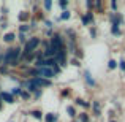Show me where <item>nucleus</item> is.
I'll return each instance as SVG.
<instances>
[{"label":"nucleus","mask_w":125,"mask_h":122,"mask_svg":"<svg viewBox=\"0 0 125 122\" xmlns=\"http://www.w3.org/2000/svg\"><path fill=\"white\" fill-rule=\"evenodd\" d=\"M35 75H37L38 78H52V76H55V73H54V70L52 68H37V70L33 71Z\"/></svg>","instance_id":"obj_1"},{"label":"nucleus","mask_w":125,"mask_h":122,"mask_svg":"<svg viewBox=\"0 0 125 122\" xmlns=\"http://www.w3.org/2000/svg\"><path fill=\"white\" fill-rule=\"evenodd\" d=\"M38 43H40V40H38V38H30V40L25 43L24 54H30V52H32V51H33V49L38 46Z\"/></svg>","instance_id":"obj_2"},{"label":"nucleus","mask_w":125,"mask_h":122,"mask_svg":"<svg viewBox=\"0 0 125 122\" xmlns=\"http://www.w3.org/2000/svg\"><path fill=\"white\" fill-rule=\"evenodd\" d=\"M49 44H51V48L54 49L55 52H59V51H60V46H62V38L59 37V35H54Z\"/></svg>","instance_id":"obj_3"},{"label":"nucleus","mask_w":125,"mask_h":122,"mask_svg":"<svg viewBox=\"0 0 125 122\" xmlns=\"http://www.w3.org/2000/svg\"><path fill=\"white\" fill-rule=\"evenodd\" d=\"M30 82L35 86V87H37V86H49V84H51L49 81H46V79H41V78H35V79H32Z\"/></svg>","instance_id":"obj_4"},{"label":"nucleus","mask_w":125,"mask_h":122,"mask_svg":"<svg viewBox=\"0 0 125 122\" xmlns=\"http://www.w3.org/2000/svg\"><path fill=\"white\" fill-rule=\"evenodd\" d=\"M0 97H2L5 101H8V103H13V95L6 94V92H2V94H0Z\"/></svg>","instance_id":"obj_5"},{"label":"nucleus","mask_w":125,"mask_h":122,"mask_svg":"<svg viewBox=\"0 0 125 122\" xmlns=\"http://www.w3.org/2000/svg\"><path fill=\"white\" fill-rule=\"evenodd\" d=\"M3 40H5V41H13V40H14V33H6Z\"/></svg>","instance_id":"obj_6"},{"label":"nucleus","mask_w":125,"mask_h":122,"mask_svg":"<svg viewBox=\"0 0 125 122\" xmlns=\"http://www.w3.org/2000/svg\"><path fill=\"white\" fill-rule=\"evenodd\" d=\"M46 122H55V116H52V114H48V116H46Z\"/></svg>","instance_id":"obj_7"},{"label":"nucleus","mask_w":125,"mask_h":122,"mask_svg":"<svg viewBox=\"0 0 125 122\" xmlns=\"http://www.w3.org/2000/svg\"><path fill=\"white\" fill-rule=\"evenodd\" d=\"M85 78H87V81H89V84H92V86H94V84H95V82H94V79H92V78H90V73H89V71H85Z\"/></svg>","instance_id":"obj_8"},{"label":"nucleus","mask_w":125,"mask_h":122,"mask_svg":"<svg viewBox=\"0 0 125 122\" xmlns=\"http://www.w3.org/2000/svg\"><path fill=\"white\" fill-rule=\"evenodd\" d=\"M67 111H68V114H70V116H74V114H76V111H74V108H73V106H68V108H67Z\"/></svg>","instance_id":"obj_9"},{"label":"nucleus","mask_w":125,"mask_h":122,"mask_svg":"<svg viewBox=\"0 0 125 122\" xmlns=\"http://www.w3.org/2000/svg\"><path fill=\"white\" fill-rule=\"evenodd\" d=\"M108 67H109L111 70H113V68H116V67H117V64H116L114 60H109V64H108Z\"/></svg>","instance_id":"obj_10"},{"label":"nucleus","mask_w":125,"mask_h":122,"mask_svg":"<svg viewBox=\"0 0 125 122\" xmlns=\"http://www.w3.org/2000/svg\"><path fill=\"white\" fill-rule=\"evenodd\" d=\"M19 30H21V33H24V32L29 30V25H21V27H19Z\"/></svg>","instance_id":"obj_11"},{"label":"nucleus","mask_w":125,"mask_h":122,"mask_svg":"<svg viewBox=\"0 0 125 122\" xmlns=\"http://www.w3.org/2000/svg\"><path fill=\"white\" fill-rule=\"evenodd\" d=\"M32 114H33V117H37V119H41V113L40 111H33Z\"/></svg>","instance_id":"obj_12"},{"label":"nucleus","mask_w":125,"mask_h":122,"mask_svg":"<svg viewBox=\"0 0 125 122\" xmlns=\"http://www.w3.org/2000/svg\"><path fill=\"white\" fill-rule=\"evenodd\" d=\"M68 18H70V13L68 11H63V14L60 16V19H68Z\"/></svg>","instance_id":"obj_13"},{"label":"nucleus","mask_w":125,"mask_h":122,"mask_svg":"<svg viewBox=\"0 0 125 122\" xmlns=\"http://www.w3.org/2000/svg\"><path fill=\"white\" fill-rule=\"evenodd\" d=\"M51 5H52V3H51V2H49V0H46V2H44V6H46V8H48V10H49V8H51Z\"/></svg>","instance_id":"obj_14"},{"label":"nucleus","mask_w":125,"mask_h":122,"mask_svg":"<svg viewBox=\"0 0 125 122\" xmlns=\"http://www.w3.org/2000/svg\"><path fill=\"white\" fill-rule=\"evenodd\" d=\"M68 3L67 2H59V6H62V8H65V6H67Z\"/></svg>","instance_id":"obj_15"},{"label":"nucleus","mask_w":125,"mask_h":122,"mask_svg":"<svg viewBox=\"0 0 125 122\" xmlns=\"http://www.w3.org/2000/svg\"><path fill=\"white\" fill-rule=\"evenodd\" d=\"M119 67H120V70H125V62H124V60L119 64Z\"/></svg>","instance_id":"obj_16"},{"label":"nucleus","mask_w":125,"mask_h":122,"mask_svg":"<svg viewBox=\"0 0 125 122\" xmlns=\"http://www.w3.org/2000/svg\"><path fill=\"white\" fill-rule=\"evenodd\" d=\"M94 110L98 113V110H100V106H98V103H94Z\"/></svg>","instance_id":"obj_17"},{"label":"nucleus","mask_w":125,"mask_h":122,"mask_svg":"<svg viewBox=\"0 0 125 122\" xmlns=\"http://www.w3.org/2000/svg\"><path fill=\"white\" fill-rule=\"evenodd\" d=\"M19 40H21V41H25V38H24V33H21V35H19Z\"/></svg>","instance_id":"obj_18"},{"label":"nucleus","mask_w":125,"mask_h":122,"mask_svg":"<svg viewBox=\"0 0 125 122\" xmlns=\"http://www.w3.org/2000/svg\"><path fill=\"white\" fill-rule=\"evenodd\" d=\"M81 121H83V122H87V116H81Z\"/></svg>","instance_id":"obj_19"},{"label":"nucleus","mask_w":125,"mask_h":122,"mask_svg":"<svg viewBox=\"0 0 125 122\" xmlns=\"http://www.w3.org/2000/svg\"><path fill=\"white\" fill-rule=\"evenodd\" d=\"M111 122H114V121H111Z\"/></svg>","instance_id":"obj_20"},{"label":"nucleus","mask_w":125,"mask_h":122,"mask_svg":"<svg viewBox=\"0 0 125 122\" xmlns=\"http://www.w3.org/2000/svg\"><path fill=\"white\" fill-rule=\"evenodd\" d=\"M0 59H2V57H0Z\"/></svg>","instance_id":"obj_21"}]
</instances>
